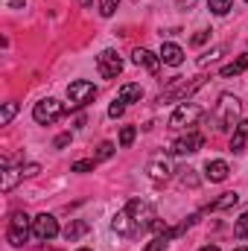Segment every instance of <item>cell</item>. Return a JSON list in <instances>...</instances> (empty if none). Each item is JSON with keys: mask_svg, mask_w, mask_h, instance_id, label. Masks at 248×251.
I'll list each match as a JSON object with an SVG mask.
<instances>
[{"mask_svg": "<svg viewBox=\"0 0 248 251\" xmlns=\"http://www.w3.org/2000/svg\"><path fill=\"white\" fill-rule=\"evenodd\" d=\"M123 111H125V102H120V100H114V102H111V108H108V117H114V120H117V117H120Z\"/></svg>", "mask_w": 248, "mask_h": 251, "instance_id": "f546056e", "label": "cell"}, {"mask_svg": "<svg viewBox=\"0 0 248 251\" xmlns=\"http://www.w3.org/2000/svg\"><path fill=\"white\" fill-rule=\"evenodd\" d=\"M207 38H210V32H204V29H201V32H196V35H193V44L198 47V44H204Z\"/></svg>", "mask_w": 248, "mask_h": 251, "instance_id": "d6a6232c", "label": "cell"}, {"mask_svg": "<svg viewBox=\"0 0 248 251\" xmlns=\"http://www.w3.org/2000/svg\"><path fill=\"white\" fill-rule=\"evenodd\" d=\"M131 62L137 64V67H146L149 73H158V70H161V56H155V53H149V50H143V47H137V50L131 53Z\"/></svg>", "mask_w": 248, "mask_h": 251, "instance_id": "7c38bea8", "label": "cell"}, {"mask_svg": "<svg viewBox=\"0 0 248 251\" xmlns=\"http://www.w3.org/2000/svg\"><path fill=\"white\" fill-rule=\"evenodd\" d=\"M158 56H161V62L170 64V67H181V64H184V50H181L178 44H170V41L161 44V53H158Z\"/></svg>", "mask_w": 248, "mask_h": 251, "instance_id": "4fadbf2b", "label": "cell"}, {"mask_svg": "<svg viewBox=\"0 0 248 251\" xmlns=\"http://www.w3.org/2000/svg\"><path fill=\"white\" fill-rule=\"evenodd\" d=\"M29 237H32V219H29L24 210H15V213L9 216V228H6V240H9V246L21 249L24 243H29Z\"/></svg>", "mask_w": 248, "mask_h": 251, "instance_id": "7a4b0ae2", "label": "cell"}, {"mask_svg": "<svg viewBox=\"0 0 248 251\" xmlns=\"http://www.w3.org/2000/svg\"><path fill=\"white\" fill-rule=\"evenodd\" d=\"M201 105H196V102H187V105H178L175 111H173V117H170V126L173 128H193V126L201 120Z\"/></svg>", "mask_w": 248, "mask_h": 251, "instance_id": "8992f818", "label": "cell"}, {"mask_svg": "<svg viewBox=\"0 0 248 251\" xmlns=\"http://www.w3.org/2000/svg\"><path fill=\"white\" fill-rule=\"evenodd\" d=\"M117 6H120V0H99V15L102 18H111L117 12Z\"/></svg>", "mask_w": 248, "mask_h": 251, "instance_id": "83f0119b", "label": "cell"}, {"mask_svg": "<svg viewBox=\"0 0 248 251\" xmlns=\"http://www.w3.org/2000/svg\"><path fill=\"white\" fill-rule=\"evenodd\" d=\"M79 3H82V6H91V3H94V0H79Z\"/></svg>", "mask_w": 248, "mask_h": 251, "instance_id": "e575fe53", "label": "cell"}, {"mask_svg": "<svg viewBox=\"0 0 248 251\" xmlns=\"http://www.w3.org/2000/svg\"><path fill=\"white\" fill-rule=\"evenodd\" d=\"M64 114H67V105L59 102V100H41V102H35V108H32V117H35V123L38 126H50L56 123V120H62Z\"/></svg>", "mask_w": 248, "mask_h": 251, "instance_id": "3957f363", "label": "cell"}, {"mask_svg": "<svg viewBox=\"0 0 248 251\" xmlns=\"http://www.w3.org/2000/svg\"><path fill=\"white\" fill-rule=\"evenodd\" d=\"M170 240H175V231H173V228H170V231H161V234H158V237H155L143 251H164L167 246H170Z\"/></svg>", "mask_w": 248, "mask_h": 251, "instance_id": "ffe728a7", "label": "cell"}, {"mask_svg": "<svg viewBox=\"0 0 248 251\" xmlns=\"http://www.w3.org/2000/svg\"><path fill=\"white\" fill-rule=\"evenodd\" d=\"M76 251H91V249H76Z\"/></svg>", "mask_w": 248, "mask_h": 251, "instance_id": "8d00e7d4", "label": "cell"}, {"mask_svg": "<svg viewBox=\"0 0 248 251\" xmlns=\"http://www.w3.org/2000/svg\"><path fill=\"white\" fill-rule=\"evenodd\" d=\"M237 201H240V196H237V193H225V196H222L219 201H213V204H207L204 210H225V207H234Z\"/></svg>", "mask_w": 248, "mask_h": 251, "instance_id": "44dd1931", "label": "cell"}, {"mask_svg": "<svg viewBox=\"0 0 248 251\" xmlns=\"http://www.w3.org/2000/svg\"><path fill=\"white\" fill-rule=\"evenodd\" d=\"M149 173H152V178H167L173 170H170V164H167V161H155V164L149 167Z\"/></svg>", "mask_w": 248, "mask_h": 251, "instance_id": "cb8c5ba5", "label": "cell"}, {"mask_svg": "<svg viewBox=\"0 0 248 251\" xmlns=\"http://www.w3.org/2000/svg\"><path fill=\"white\" fill-rule=\"evenodd\" d=\"M94 167H97V158H85V161H76L70 173H94Z\"/></svg>", "mask_w": 248, "mask_h": 251, "instance_id": "484cf974", "label": "cell"}, {"mask_svg": "<svg viewBox=\"0 0 248 251\" xmlns=\"http://www.w3.org/2000/svg\"><path fill=\"white\" fill-rule=\"evenodd\" d=\"M234 237H237V240H248V210L237 219V225H234Z\"/></svg>", "mask_w": 248, "mask_h": 251, "instance_id": "603a6c76", "label": "cell"}, {"mask_svg": "<svg viewBox=\"0 0 248 251\" xmlns=\"http://www.w3.org/2000/svg\"><path fill=\"white\" fill-rule=\"evenodd\" d=\"M201 85H204V79H193V82H181V79H178L170 91H164V94H161V102H175V100H184V97H190L193 91H198Z\"/></svg>", "mask_w": 248, "mask_h": 251, "instance_id": "9c48e42d", "label": "cell"}, {"mask_svg": "<svg viewBox=\"0 0 248 251\" xmlns=\"http://www.w3.org/2000/svg\"><path fill=\"white\" fill-rule=\"evenodd\" d=\"M234 251H248V246H243V249H234Z\"/></svg>", "mask_w": 248, "mask_h": 251, "instance_id": "d590c367", "label": "cell"}, {"mask_svg": "<svg viewBox=\"0 0 248 251\" xmlns=\"http://www.w3.org/2000/svg\"><path fill=\"white\" fill-rule=\"evenodd\" d=\"M111 228H114V231H117L120 237H125V240H131V237L143 234V231L137 228V222H134V219L128 216V210H125V207L120 210V213H117V216H114V219H111Z\"/></svg>", "mask_w": 248, "mask_h": 251, "instance_id": "8fae6325", "label": "cell"}, {"mask_svg": "<svg viewBox=\"0 0 248 251\" xmlns=\"http://www.w3.org/2000/svg\"><path fill=\"white\" fill-rule=\"evenodd\" d=\"M201 146H204V134L187 131L184 137H178V140L173 143V155H193V152H198Z\"/></svg>", "mask_w": 248, "mask_h": 251, "instance_id": "30bf717a", "label": "cell"}, {"mask_svg": "<svg viewBox=\"0 0 248 251\" xmlns=\"http://www.w3.org/2000/svg\"><path fill=\"white\" fill-rule=\"evenodd\" d=\"M125 210H128V216L137 222V228H140V231L152 228V222L158 219V216H155V207H152L149 201H143V199H131V201L125 204Z\"/></svg>", "mask_w": 248, "mask_h": 251, "instance_id": "5b68a950", "label": "cell"}, {"mask_svg": "<svg viewBox=\"0 0 248 251\" xmlns=\"http://www.w3.org/2000/svg\"><path fill=\"white\" fill-rule=\"evenodd\" d=\"M134 137H137V128H134V126H123V131H120V146L128 149V146L134 143Z\"/></svg>", "mask_w": 248, "mask_h": 251, "instance_id": "d4e9b609", "label": "cell"}, {"mask_svg": "<svg viewBox=\"0 0 248 251\" xmlns=\"http://www.w3.org/2000/svg\"><path fill=\"white\" fill-rule=\"evenodd\" d=\"M240 114H243V102L234 97V94H222L219 102H216V111H213V120H216V128L228 131V128H237L240 123Z\"/></svg>", "mask_w": 248, "mask_h": 251, "instance_id": "6da1fadb", "label": "cell"}, {"mask_svg": "<svg viewBox=\"0 0 248 251\" xmlns=\"http://www.w3.org/2000/svg\"><path fill=\"white\" fill-rule=\"evenodd\" d=\"M97 70H99L102 79H117V76L123 73V59H120L114 50H102V53L97 56Z\"/></svg>", "mask_w": 248, "mask_h": 251, "instance_id": "ba28073f", "label": "cell"}, {"mask_svg": "<svg viewBox=\"0 0 248 251\" xmlns=\"http://www.w3.org/2000/svg\"><path fill=\"white\" fill-rule=\"evenodd\" d=\"M243 70H248V53H243L240 59H234L231 64H225V67L219 70V76H225V79H228V76H240Z\"/></svg>", "mask_w": 248, "mask_h": 251, "instance_id": "d6986e66", "label": "cell"}, {"mask_svg": "<svg viewBox=\"0 0 248 251\" xmlns=\"http://www.w3.org/2000/svg\"><path fill=\"white\" fill-rule=\"evenodd\" d=\"M67 100H70V108H85L88 102L97 100V85L85 82V79H76V82L67 85Z\"/></svg>", "mask_w": 248, "mask_h": 251, "instance_id": "277c9868", "label": "cell"}, {"mask_svg": "<svg viewBox=\"0 0 248 251\" xmlns=\"http://www.w3.org/2000/svg\"><path fill=\"white\" fill-rule=\"evenodd\" d=\"M21 178H24V167L18 170V167H9V161H3V181H0L3 193H9V190L21 181Z\"/></svg>", "mask_w": 248, "mask_h": 251, "instance_id": "9a60e30c", "label": "cell"}, {"mask_svg": "<svg viewBox=\"0 0 248 251\" xmlns=\"http://www.w3.org/2000/svg\"><path fill=\"white\" fill-rule=\"evenodd\" d=\"M198 251H219V246H204V249H198Z\"/></svg>", "mask_w": 248, "mask_h": 251, "instance_id": "836d02e7", "label": "cell"}, {"mask_svg": "<svg viewBox=\"0 0 248 251\" xmlns=\"http://www.w3.org/2000/svg\"><path fill=\"white\" fill-rule=\"evenodd\" d=\"M207 6H210L213 15H228L231 6H234V0H207Z\"/></svg>", "mask_w": 248, "mask_h": 251, "instance_id": "7402d4cb", "label": "cell"}, {"mask_svg": "<svg viewBox=\"0 0 248 251\" xmlns=\"http://www.w3.org/2000/svg\"><path fill=\"white\" fill-rule=\"evenodd\" d=\"M88 231H91V225H88V222H82V219H73V222L64 228V240H67V243H76V240H79V237H85Z\"/></svg>", "mask_w": 248, "mask_h": 251, "instance_id": "ac0fdd59", "label": "cell"}, {"mask_svg": "<svg viewBox=\"0 0 248 251\" xmlns=\"http://www.w3.org/2000/svg\"><path fill=\"white\" fill-rule=\"evenodd\" d=\"M111 155H114V143H108V140L99 143V149H97V161H108Z\"/></svg>", "mask_w": 248, "mask_h": 251, "instance_id": "f1b7e54d", "label": "cell"}, {"mask_svg": "<svg viewBox=\"0 0 248 251\" xmlns=\"http://www.w3.org/2000/svg\"><path fill=\"white\" fill-rule=\"evenodd\" d=\"M228 173H231V167H228L225 161H207V164H204V178H207V181H213V184L225 181V178H228Z\"/></svg>", "mask_w": 248, "mask_h": 251, "instance_id": "5bb4252c", "label": "cell"}, {"mask_svg": "<svg viewBox=\"0 0 248 251\" xmlns=\"http://www.w3.org/2000/svg\"><path fill=\"white\" fill-rule=\"evenodd\" d=\"M140 97H143V88H140L137 82H125L123 88L117 91V100L125 102V105H128V102H140Z\"/></svg>", "mask_w": 248, "mask_h": 251, "instance_id": "2e32d148", "label": "cell"}, {"mask_svg": "<svg viewBox=\"0 0 248 251\" xmlns=\"http://www.w3.org/2000/svg\"><path fill=\"white\" fill-rule=\"evenodd\" d=\"M219 53H222V50H210V53H204V56L198 59V64H207V62H213V59H219Z\"/></svg>", "mask_w": 248, "mask_h": 251, "instance_id": "1f68e13d", "label": "cell"}, {"mask_svg": "<svg viewBox=\"0 0 248 251\" xmlns=\"http://www.w3.org/2000/svg\"><path fill=\"white\" fill-rule=\"evenodd\" d=\"M32 237L41 240V243L56 240V237H59V222H56V216H53V213H38V216L32 219Z\"/></svg>", "mask_w": 248, "mask_h": 251, "instance_id": "52a82bcc", "label": "cell"}, {"mask_svg": "<svg viewBox=\"0 0 248 251\" xmlns=\"http://www.w3.org/2000/svg\"><path fill=\"white\" fill-rule=\"evenodd\" d=\"M15 114H18V102H6L3 105V114H0V126H9Z\"/></svg>", "mask_w": 248, "mask_h": 251, "instance_id": "4316f807", "label": "cell"}, {"mask_svg": "<svg viewBox=\"0 0 248 251\" xmlns=\"http://www.w3.org/2000/svg\"><path fill=\"white\" fill-rule=\"evenodd\" d=\"M246 3H248V0H246Z\"/></svg>", "mask_w": 248, "mask_h": 251, "instance_id": "74e56055", "label": "cell"}, {"mask_svg": "<svg viewBox=\"0 0 248 251\" xmlns=\"http://www.w3.org/2000/svg\"><path fill=\"white\" fill-rule=\"evenodd\" d=\"M248 140V120H240L234 128V137H231V152H243Z\"/></svg>", "mask_w": 248, "mask_h": 251, "instance_id": "e0dca14e", "label": "cell"}, {"mask_svg": "<svg viewBox=\"0 0 248 251\" xmlns=\"http://www.w3.org/2000/svg\"><path fill=\"white\" fill-rule=\"evenodd\" d=\"M70 137H73V134H70V131H64V134H59V137L53 140V146H56V149H62V146H67V143H70Z\"/></svg>", "mask_w": 248, "mask_h": 251, "instance_id": "4dcf8cb0", "label": "cell"}]
</instances>
